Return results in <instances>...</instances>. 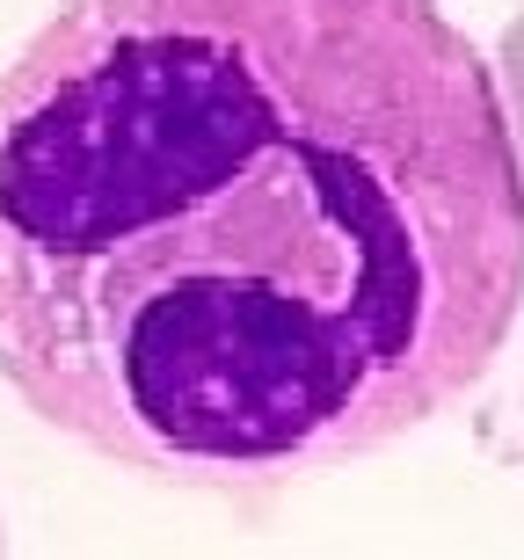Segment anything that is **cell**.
<instances>
[{"instance_id": "3957f363", "label": "cell", "mask_w": 524, "mask_h": 560, "mask_svg": "<svg viewBox=\"0 0 524 560\" xmlns=\"http://www.w3.org/2000/svg\"><path fill=\"white\" fill-rule=\"evenodd\" d=\"M0 560H8V532H0Z\"/></svg>"}, {"instance_id": "6da1fadb", "label": "cell", "mask_w": 524, "mask_h": 560, "mask_svg": "<svg viewBox=\"0 0 524 560\" xmlns=\"http://www.w3.org/2000/svg\"><path fill=\"white\" fill-rule=\"evenodd\" d=\"M524 313V161L438 0H66L0 73V378L175 488L459 408Z\"/></svg>"}, {"instance_id": "7a4b0ae2", "label": "cell", "mask_w": 524, "mask_h": 560, "mask_svg": "<svg viewBox=\"0 0 524 560\" xmlns=\"http://www.w3.org/2000/svg\"><path fill=\"white\" fill-rule=\"evenodd\" d=\"M496 88H503L510 139H517V161H524V15H510L503 44H496Z\"/></svg>"}]
</instances>
